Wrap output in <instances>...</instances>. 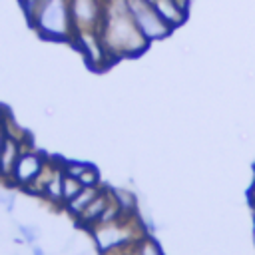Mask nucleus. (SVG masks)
<instances>
[{"label": "nucleus", "mask_w": 255, "mask_h": 255, "mask_svg": "<svg viewBox=\"0 0 255 255\" xmlns=\"http://www.w3.org/2000/svg\"><path fill=\"white\" fill-rule=\"evenodd\" d=\"M30 26L46 40L72 42L76 30L70 12V0H40Z\"/></svg>", "instance_id": "nucleus-2"}, {"label": "nucleus", "mask_w": 255, "mask_h": 255, "mask_svg": "<svg viewBox=\"0 0 255 255\" xmlns=\"http://www.w3.org/2000/svg\"><path fill=\"white\" fill-rule=\"evenodd\" d=\"M90 163H84V161H64L62 163V171L66 173V175H72V177H80V173L88 167Z\"/></svg>", "instance_id": "nucleus-17"}, {"label": "nucleus", "mask_w": 255, "mask_h": 255, "mask_svg": "<svg viewBox=\"0 0 255 255\" xmlns=\"http://www.w3.org/2000/svg\"><path fill=\"white\" fill-rule=\"evenodd\" d=\"M24 149V139H18L14 135H4V141L0 145V177L8 179L12 177V171H14V165L20 157Z\"/></svg>", "instance_id": "nucleus-8"}, {"label": "nucleus", "mask_w": 255, "mask_h": 255, "mask_svg": "<svg viewBox=\"0 0 255 255\" xmlns=\"http://www.w3.org/2000/svg\"><path fill=\"white\" fill-rule=\"evenodd\" d=\"M185 2H187V0H185Z\"/></svg>", "instance_id": "nucleus-23"}, {"label": "nucleus", "mask_w": 255, "mask_h": 255, "mask_svg": "<svg viewBox=\"0 0 255 255\" xmlns=\"http://www.w3.org/2000/svg\"><path fill=\"white\" fill-rule=\"evenodd\" d=\"M135 255H163L161 247L151 237H139L135 241Z\"/></svg>", "instance_id": "nucleus-15"}, {"label": "nucleus", "mask_w": 255, "mask_h": 255, "mask_svg": "<svg viewBox=\"0 0 255 255\" xmlns=\"http://www.w3.org/2000/svg\"><path fill=\"white\" fill-rule=\"evenodd\" d=\"M84 255H86V253H84Z\"/></svg>", "instance_id": "nucleus-22"}, {"label": "nucleus", "mask_w": 255, "mask_h": 255, "mask_svg": "<svg viewBox=\"0 0 255 255\" xmlns=\"http://www.w3.org/2000/svg\"><path fill=\"white\" fill-rule=\"evenodd\" d=\"M6 116H8V114H6V112H4L2 108H0V126L4 124V120H6Z\"/></svg>", "instance_id": "nucleus-19"}, {"label": "nucleus", "mask_w": 255, "mask_h": 255, "mask_svg": "<svg viewBox=\"0 0 255 255\" xmlns=\"http://www.w3.org/2000/svg\"><path fill=\"white\" fill-rule=\"evenodd\" d=\"M129 215H124L122 219L118 221H112V223H104V225H94L90 231H92V237L98 245V249L102 253H110L114 249H120V247H126L129 243H135V233L131 229V223H126Z\"/></svg>", "instance_id": "nucleus-4"}, {"label": "nucleus", "mask_w": 255, "mask_h": 255, "mask_svg": "<svg viewBox=\"0 0 255 255\" xmlns=\"http://www.w3.org/2000/svg\"><path fill=\"white\" fill-rule=\"evenodd\" d=\"M82 187H84V185H82L76 177L64 173V177H62V199H64V203H68L70 199H74V197L82 191Z\"/></svg>", "instance_id": "nucleus-14"}, {"label": "nucleus", "mask_w": 255, "mask_h": 255, "mask_svg": "<svg viewBox=\"0 0 255 255\" xmlns=\"http://www.w3.org/2000/svg\"><path fill=\"white\" fill-rule=\"evenodd\" d=\"M110 199H112V189H100V193L96 195V199L76 217L78 219V225H82V227H86V229H92L96 223H98V219H100V215L104 213V209H106V205L110 203Z\"/></svg>", "instance_id": "nucleus-10"}, {"label": "nucleus", "mask_w": 255, "mask_h": 255, "mask_svg": "<svg viewBox=\"0 0 255 255\" xmlns=\"http://www.w3.org/2000/svg\"><path fill=\"white\" fill-rule=\"evenodd\" d=\"M20 233L24 235V239L28 243H34L36 237H38V229L36 227H30V225H20Z\"/></svg>", "instance_id": "nucleus-18"}, {"label": "nucleus", "mask_w": 255, "mask_h": 255, "mask_svg": "<svg viewBox=\"0 0 255 255\" xmlns=\"http://www.w3.org/2000/svg\"><path fill=\"white\" fill-rule=\"evenodd\" d=\"M74 30H100L104 18V0H70Z\"/></svg>", "instance_id": "nucleus-7"}, {"label": "nucleus", "mask_w": 255, "mask_h": 255, "mask_svg": "<svg viewBox=\"0 0 255 255\" xmlns=\"http://www.w3.org/2000/svg\"><path fill=\"white\" fill-rule=\"evenodd\" d=\"M112 195H114V199L118 201V205L122 207V211L126 215H133L137 201H135V195L131 191H128V189H112Z\"/></svg>", "instance_id": "nucleus-13"}, {"label": "nucleus", "mask_w": 255, "mask_h": 255, "mask_svg": "<svg viewBox=\"0 0 255 255\" xmlns=\"http://www.w3.org/2000/svg\"><path fill=\"white\" fill-rule=\"evenodd\" d=\"M78 181H80L84 187H98V185H100V173H98V169H96L94 165H88V167L80 173Z\"/></svg>", "instance_id": "nucleus-16"}, {"label": "nucleus", "mask_w": 255, "mask_h": 255, "mask_svg": "<svg viewBox=\"0 0 255 255\" xmlns=\"http://www.w3.org/2000/svg\"><path fill=\"white\" fill-rule=\"evenodd\" d=\"M100 185L98 187H82V191L74 197V199H70L68 203H64V207H66V211L70 213V215H74V217H78L94 199H96V195L100 193Z\"/></svg>", "instance_id": "nucleus-11"}, {"label": "nucleus", "mask_w": 255, "mask_h": 255, "mask_svg": "<svg viewBox=\"0 0 255 255\" xmlns=\"http://www.w3.org/2000/svg\"><path fill=\"white\" fill-rule=\"evenodd\" d=\"M128 2V10L135 22V26L139 28V32L145 36V40L157 42L163 40L171 34V26L159 16V12L147 2V0H126Z\"/></svg>", "instance_id": "nucleus-3"}, {"label": "nucleus", "mask_w": 255, "mask_h": 255, "mask_svg": "<svg viewBox=\"0 0 255 255\" xmlns=\"http://www.w3.org/2000/svg\"><path fill=\"white\" fill-rule=\"evenodd\" d=\"M44 167H46V157L40 151L32 149V147H24L22 153H20V157H18V161H16V165H14V171H12L10 181L14 185L28 187L42 173Z\"/></svg>", "instance_id": "nucleus-6"}, {"label": "nucleus", "mask_w": 255, "mask_h": 255, "mask_svg": "<svg viewBox=\"0 0 255 255\" xmlns=\"http://www.w3.org/2000/svg\"><path fill=\"white\" fill-rule=\"evenodd\" d=\"M147 2L159 12V16L171 28L181 26L187 18V2L185 0H147Z\"/></svg>", "instance_id": "nucleus-9"}, {"label": "nucleus", "mask_w": 255, "mask_h": 255, "mask_svg": "<svg viewBox=\"0 0 255 255\" xmlns=\"http://www.w3.org/2000/svg\"><path fill=\"white\" fill-rule=\"evenodd\" d=\"M4 135H6V131H4V126H0V145H2V141H4Z\"/></svg>", "instance_id": "nucleus-20"}, {"label": "nucleus", "mask_w": 255, "mask_h": 255, "mask_svg": "<svg viewBox=\"0 0 255 255\" xmlns=\"http://www.w3.org/2000/svg\"><path fill=\"white\" fill-rule=\"evenodd\" d=\"M62 177H64V171H62V165L54 171V175L46 181V185H44V191H42V195L48 199V201H52V203H64V199H62Z\"/></svg>", "instance_id": "nucleus-12"}, {"label": "nucleus", "mask_w": 255, "mask_h": 255, "mask_svg": "<svg viewBox=\"0 0 255 255\" xmlns=\"http://www.w3.org/2000/svg\"><path fill=\"white\" fill-rule=\"evenodd\" d=\"M72 42L84 54L88 66H92L94 70H100V68H106L108 64H112L98 30H78L74 34Z\"/></svg>", "instance_id": "nucleus-5"}, {"label": "nucleus", "mask_w": 255, "mask_h": 255, "mask_svg": "<svg viewBox=\"0 0 255 255\" xmlns=\"http://www.w3.org/2000/svg\"><path fill=\"white\" fill-rule=\"evenodd\" d=\"M98 32L110 62L139 56L149 46L145 36L135 26L126 0H104V18Z\"/></svg>", "instance_id": "nucleus-1"}, {"label": "nucleus", "mask_w": 255, "mask_h": 255, "mask_svg": "<svg viewBox=\"0 0 255 255\" xmlns=\"http://www.w3.org/2000/svg\"><path fill=\"white\" fill-rule=\"evenodd\" d=\"M32 253H34V255H44V251H42L40 247H34V251H32Z\"/></svg>", "instance_id": "nucleus-21"}]
</instances>
